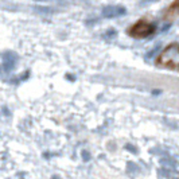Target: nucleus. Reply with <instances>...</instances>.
Instances as JSON below:
<instances>
[{"label": "nucleus", "mask_w": 179, "mask_h": 179, "mask_svg": "<svg viewBox=\"0 0 179 179\" xmlns=\"http://www.w3.org/2000/svg\"><path fill=\"white\" fill-rule=\"evenodd\" d=\"M121 14H124V10L119 8V7H109V8H106L105 11H104V15L108 16V18L117 16V15H121Z\"/></svg>", "instance_id": "nucleus-3"}, {"label": "nucleus", "mask_w": 179, "mask_h": 179, "mask_svg": "<svg viewBox=\"0 0 179 179\" xmlns=\"http://www.w3.org/2000/svg\"><path fill=\"white\" fill-rule=\"evenodd\" d=\"M152 30H154L152 26H150L148 23H144V22H140V23H137L136 26H133V27H132L131 34L133 36H137V38H144V36L151 34Z\"/></svg>", "instance_id": "nucleus-2"}, {"label": "nucleus", "mask_w": 179, "mask_h": 179, "mask_svg": "<svg viewBox=\"0 0 179 179\" xmlns=\"http://www.w3.org/2000/svg\"><path fill=\"white\" fill-rule=\"evenodd\" d=\"M178 44H173V46H169L160 54L159 57V63L162 66H166V68L170 69H178Z\"/></svg>", "instance_id": "nucleus-1"}]
</instances>
